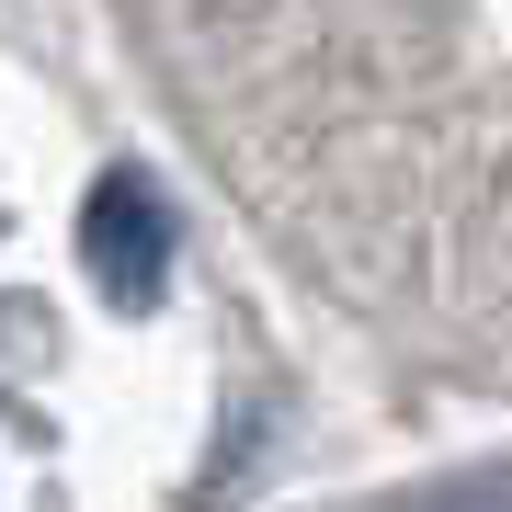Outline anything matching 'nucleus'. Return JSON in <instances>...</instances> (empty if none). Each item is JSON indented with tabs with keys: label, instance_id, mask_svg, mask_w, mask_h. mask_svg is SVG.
Segmentation results:
<instances>
[{
	"label": "nucleus",
	"instance_id": "1",
	"mask_svg": "<svg viewBox=\"0 0 512 512\" xmlns=\"http://www.w3.org/2000/svg\"><path fill=\"white\" fill-rule=\"evenodd\" d=\"M80 251H92V274L114 296H148L171 274V217H160V194L148 183H103L92 194V217H80Z\"/></svg>",
	"mask_w": 512,
	"mask_h": 512
},
{
	"label": "nucleus",
	"instance_id": "2",
	"mask_svg": "<svg viewBox=\"0 0 512 512\" xmlns=\"http://www.w3.org/2000/svg\"><path fill=\"white\" fill-rule=\"evenodd\" d=\"M433 512H512V467H501V478H456Z\"/></svg>",
	"mask_w": 512,
	"mask_h": 512
}]
</instances>
